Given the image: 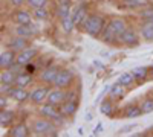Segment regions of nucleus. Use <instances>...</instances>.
<instances>
[{
    "instance_id": "f257e3e1",
    "label": "nucleus",
    "mask_w": 153,
    "mask_h": 137,
    "mask_svg": "<svg viewBox=\"0 0 153 137\" xmlns=\"http://www.w3.org/2000/svg\"><path fill=\"white\" fill-rule=\"evenodd\" d=\"M127 29V24L123 18H113L109 21V24H106V28L101 34L103 40L106 43H115L117 38H120V35Z\"/></svg>"
},
{
    "instance_id": "f03ea898",
    "label": "nucleus",
    "mask_w": 153,
    "mask_h": 137,
    "mask_svg": "<svg viewBox=\"0 0 153 137\" xmlns=\"http://www.w3.org/2000/svg\"><path fill=\"white\" fill-rule=\"evenodd\" d=\"M104 24H106V21H104L103 17H100V15H89L83 28H84V31H86L87 35H91V37H100L101 34H103L104 28H106Z\"/></svg>"
},
{
    "instance_id": "7ed1b4c3",
    "label": "nucleus",
    "mask_w": 153,
    "mask_h": 137,
    "mask_svg": "<svg viewBox=\"0 0 153 137\" xmlns=\"http://www.w3.org/2000/svg\"><path fill=\"white\" fill-rule=\"evenodd\" d=\"M71 82H72V72L66 70V69L60 70L58 75H57V78H55V81H54L57 89H66V87L71 85Z\"/></svg>"
},
{
    "instance_id": "20e7f679",
    "label": "nucleus",
    "mask_w": 153,
    "mask_h": 137,
    "mask_svg": "<svg viewBox=\"0 0 153 137\" xmlns=\"http://www.w3.org/2000/svg\"><path fill=\"white\" fill-rule=\"evenodd\" d=\"M55 107H57V105H52V104H49V102L45 104V105L40 108V114H42L43 117H48V119L61 122L63 113H61V111H58V110H55Z\"/></svg>"
},
{
    "instance_id": "39448f33",
    "label": "nucleus",
    "mask_w": 153,
    "mask_h": 137,
    "mask_svg": "<svg viewBox=\"0 0 153 137\" xmlns=\"http://www.w3.org/2000/svg\"><path fill=\"white\" fill-rule=\"evenodd\" d=\"M120 41L126 46H136L138 41H139V37L136 35L135 31L132 29H126L121 35H120Z\"/></svg>"
},
{
    "instance_id": "423d86ee",
    "label": "nucleus",
    "mask_w": 153,
    "mask_h": 137,
    "mask_svg": "<svg viewBox=\"0 0 153 137\" xmlns=\"http://www.w3.org/2000/svg\"><path fill=\"white\" fill-rule=\"evenodd\" d=\"M32 130H34V133H37V134H48V133L52 131V123L48 120V117H46V119H37V120L34 122Z\"/></svg>"
},
{
    "instance_id": "0eeeda50",
    "label": "nucleus",
    "mask_w": 153,
    "mask_h": 137,
    "mask_svg": "<svg viewBox=\"0 0 153 137\" xmlns=\"http://www.w3.org/2000/svg\"><path fill=\"white\" fill-rule=\"evenodd\" d=\"M66 97H68V95H66L65 92H63L61 89H57V90L49 92L46 101H48L49 104H52V105H58V104H61V102H65Z\"/></svg>"
},
{
    "instance_id": "6e6552de",
    "label": "nucleus",
    "mask_w": 153,
    "mask_h": 137,
    "mask_svg": "<svg viewBox=\"0 0 153 137\" xmlns=\"http://www.w3.org/2000/svg\"><path fill=\"white\" fill-rule=\"evenodd\" d=\"M35 55H37V49H23V51L17 55L16 61L20 63V64H23V66H26L28 63H31Z\"/></svg>"
},
{
    "instance_id": "1a4fd4ad",
    "label": "nucleus",
    "mask_w": 153,
    "mask_h": 137,
    "mask_svg": "<svg viewBox=\"0 0 153 137\" xmlns=\"http://www.w3.org/2000/svg\"><path fill=\"white\" fill-rule=\"evenodd\" d=\"M16 58L17 56L14 55V51H12V49H9V51H6V52H2V55H0V67L9 69L16 63Z\"/></svg>"
},
{
    "instance_id": "9d476101",
    "label": "nucleus",
    "mask_w": 153,
    "mask_h": 137,
    "mask_svg": "<svg viewBox=\"0 0 153 137\" xmlns=\"http://www.w3.org/2000/svg\"><path fill=\"white\" fill-rule=\"evenodd\" d=\"M48 95H49V90L46 89V87H38V89H35L29 97H31V101L34 104H43L45 99H48Z\"/></svg>"
},
{
    "instance_id": "9b49d317",
    "label": "nucleus",
    "mask_w": 153,
    "mask_h": 137,
    "mask_svg": "<svg viewBox=\"0 0 153 137\" xmlns=\"http://www.w3.org/2000/svg\"><path fill=\"white\" fill-rule=\"evenodd\" d=\"M8 96L12 97V99H14V101H17V102H23V101H26V99L29 97L28 92H25V90H23V87H17V85L14 87V89H11V90H9Z\"/></svg>"
},
{
    "instance_id": "f8f14e48",
    "label": "nucleus",
    "mask_w": 153,
    "mask_h": 137,
    "mask_svg": "<svg viewBox=\"0 0 153 137\" xmlns=\"http://www.w3.org/2000/svg\"><path fill=\"white\" fill-rule=\"evenodd\" d=\"M8 46H9V49H12L14 52H17V51H23V49H26L28 41H26V38H25V37L16 35V37H12V40L9 41Z\"/></svg>"
},
{
    "instance_id": "ddd939ff",
    "label": "nucleus",
    "mask_w": 153,
    "mask_h": 137,
    "mask_svg": "<svg viewBox=\"0 0 153 137\" xmlns=\"http://www.w3.org/2000/svg\"><path fill=\"white\" fill-rule=\"evenodd\" d=\"M58 72H60V70H58L57 67H48V69H45V70L42 72L40 78H42V81H43V82L54 84V81H55V78H57Z\"/></svg>"
},
{
    "instance_id": "4468645a",
    "label": "nucleus",
    "mask_w": 153,
    "mask_h": 137,
    "mask_svg": "<svg viewBox=\"0 0 153 137\" xmlns=\"http://www.w3.org/2000/svg\"><path fill=\"white\" fill-rule=\"evenodd\" d=\"M87 17H89V15L86 14V8L81 5V6H78V8L75 9L74 15H72V20H74L75 24H81V26H84V23H86Z\"/></svg>"
},
{
    "instance_id": "2eb2a0df",
    "label": "nucleus",
    "mask_w": 153,
    "mask_h": 137,
    "mask_svg": "<svg viewBox=\"0 0 153 137\" xmlns=\"http://www.w3.org/2000/svg\"><path fill=\"white\" fill-rule=\"evenodd\" d=\"M32 82V73H28V72H22V73H17L16 76V81L14 84L17 87H26Z\"/></svg>"
},
{
    "instance_id": "dca6fc26",
    "label": "nucleus",
    "mask_w": 153,
    "mask_h": 137,
    "mask_svg": "<svg viewBox=\"0 0 153 137\" xmlns=\"http://www.w3.org/2000/svg\"><path fill=\"white\" fill-rule=\"evenodd\" d=\"M14 20L17 24H29L31 23V14L28 11H17L14 14Z\"/></svg>"
},
{
    "instance_id": "f3484780",
    "label": "nucleus",
    "mask_w": 153,
    "mask_h": 137,
    "mask_svg": "<svg viewBox=\"0 0 153 137\" xmlns=\"http://www.w3.org/2000/svg\"><path fill=\"white\" fill-rule=\"evenodd\" d=\"M126 89H127V87H124V85H121L120 82H117V84L110 85L109 92H110V96H112V97H115V99H121V97L124 96V93H126Z\"/></svg>"
},
{
    "instance_id": "a211bd4d",
    "label": "nucleus",
    "mask_w": 153,
    "mask_h": 137,
    "mask_svg": "<svg viewBox=\"0 0 153 137\" xmlns=\"http://www.w3.org/2000/svg\"><path fill=\"white\" fill-rule=\"evenodd\" d=\"M141 35L146 41H153V23L146 21L141 28Z\"/></svg>"
},
{
    "instance_id": "6ab92c4d",
    "label": "nucleus",
    "mask_w": 153,
    "mask_h": 137,
    "mask_svg": "<svg viewBox=\"0 0 153 137\" xmlns=\"http://www.w3.org/2000/svg\"><path fill=\"white\" fill-rule=\"evenodd\" d=\"M76 108H78V102L76 101H68V104L63 105L61 113H63V116H74L76 113Z\"/></svg>"
},
{
    "instance_id": "aec40b11",
    "label": "nucleus",
    "mask_w": 153,
    "mask_h": 137,
    "mask_svg": "<svg viewBox=\"0 0 153 137\" xmlns=\"http://www.w3.org/2000/svg\"><path fill=\"white\" fill-rule=\"evenodd\" d=\"M58 15L61 20L71 17V2L69 0H61V3L58 6Z\"/></svg>"
},
{
    "instance_id": "412c9836",
    "label": "nucleus",
    "mask_w": 153,
    "mask_h": 137,
    "mask_svg": "<svg viewBox=\"0 0 153 137\" xmlns=\"http://www.w3.org/2000/svg\"><path fill=\"white\" fill-rule=\"evenodd\" d=\"M35 31L31 28V24H19V26L16 28V35H20V37H31Z\"/></svg>"
},
{
    "instance_id": "4be33fe9",
    "label": "nucleus",
    "mask_w": 153,
    "mask_h": 137,
    "mask_svg": "<svg viewBox=\"0 0 153 137\" xmlns=\"http://www.w3.org/2000/svg\"><path fill=\"white\" fill-rule=\"evenodd\" d=\"M11 136H14V137H26V136H29V131H28V128H26L25 123H19V125H16L14 128L11 130Z\"/></svg>"
},
{
    "instance_id": "5701e85b",
    "label": "nucleus",
    "mask_w": 153,
    "mask_h": 137,
    "mask_svg": "<svg viewBox=\"0 0 153 137\" xmlns=\"http://www.w3.org/2000/svg\"><path fill=\"white\" fill-rule=\"evenodd\" d=\"M0 81L5 82V84H14V81H16L14 72L11 69H3L2 73H0Z\"/></svg>"
},
{
    "instance_id": "b1692460",
    "label": "nucleus",
    "mask_w": 153,
    "mask_h": 137,
    "mask_svg": "<svg viewBox=\"0 0 153 137\" xmlns=\"http://www.w3.org/2000/svg\"><path fill=\"white\" fill-rule=\"evenodd\" d=\"M135 81V76H133V73L132 72H126L123 75H120V78H118V82L124 87H130Z\"/></svg>"
},
{
    "instance_id": "393cba45",
    "label": "nucleus",
    "mask_w": 153,
    "mask_h": 137,
    "mask_svg": "<svg viewBox=\"0 0 153 137\" xmlns=\"http://www.w3.org/2000/svg\"><path fill=\"white\" fill-rule=\"evenodd\" d=\"M132 73H133V76H135V81L141 82V81H144V79L147 78L149 69H147V67H136V69L132 70Z\"/></svg>"
},
{
    "instance_id": "a878e982",
    "label": "nucleus",
    "mask_w": 153,
    "mask_h": 137,
    "mask_svg": "<svg viewBox=\"0 0 153 137\" xmlns=\"http://www.w3.org/2000/svg\"><path fill=\"white\" fill-rule=\"evenodd\" d=\"M141 114H143V110H141V107L132 105V107H127V108H126V117H129V119L139 117Z\"/></svg>"
},
{
    "instance_id": "bb28decb",
    "label": "nucleus",
    "mask_w": 153,
    "mask_h": 137,
    "mask_svg": "<svg viewBox=\"0 0 153 137\" xmlns=\"http://www.w3.org/2000/svg\"><path fill=\"white\" fill-rule=\"evenodd\" d=\"M112 110H113V105H112V102L109 101V99H106V101L101 102V105H100V113L101 114L110 116L112 114Z\"/></svg>"
},
{
    "instance_id": "cd10ccee",
    "label": "nucleus",
    "mask_w": 153,
    "mask_h": 137,
    "mask_svg": "<svg viewBox=\"0 0 153 137\" xmlns=\"http://www.w3.org/2000/svg\"><path fill=\"white\" fill-rule=\"evenodd\" d=\"M11 120H12V113L5 110V108H2V111H0V122H2V125H6Z\"/></svg>"
},
{
    "instance_id": "c85d7f7f",
    "label": "nucleus",
    "mask_w": 153,
    "mask_h": 137,
    "mask_svg": "<svg viewBox=\"0 0 153 137\" xmlns=\"http://www.w3.org/2000/svg\"><path fill=\"white\" fill-rule=\"evenodd\" d=\"M34 17L38 18V20H46V18L49 17V12H48L46 8H37V9L34 11Z\"/></svg>"
},
{
    "instance_id": "c756f323",
    "label": "nucleus",
    "mask_w": 153,
    "mask_h": 137,
    "mask_svg": "<svg viewBox=\"0 0 153 137\" xmlns=\"http://www.w3.org/2000/svg\"><path fill=\"white\" fill-rule=\"evenodd\" d=\"M141 110H143L144 114L152 113L153 111V99H146V101L143 102V105H141Z\"/></svg>"
},
{
    "instance_id": "7c9ffc66",
    "label": "nucleus",
    "mask_w": 153,
    "mask_h": 137,
    "mask_svg": "<svg viewBox=\"0 0 153 137\" xmlns=\"http://www.w3.org/2000/svg\"><path fill=\"white\" fill-rule=\"evenodd\" d=\"M61 24H63V29H65L66 32H71V31L74 29V26H75V23H74V20H72L71 17L63 18V20H61Z\"/></svg>"
},
{
    "instance_id": "2f4dec72",
    "label": "nucleus",
    "mask_w": 153,
    "mask_h": 137,
    "mask_svg": "<svg viewBox=\"0 0 153 137\" xmlns=\"http://www.w3.org/2000/svg\"><path fill=\"white\" fill-rule=\"evenodd\" d=\"M26 3H28L31 8L37 9V8H45L46 3H48V0H26Z\"/></svg>"
},
{
    "instance_id": "473e14b6",
    "label": "nucleus",
    "mask_w": 153,
    "mask_h": 137,
    "mask_svg": "<svg viewBox=\"0 0 153 137\" xmlns=\"http://www.w3.org/2000/svg\"><path fill=\"white\" fill-rule=\"evenodd\" d=\"M141 17L147 21V20H152L153 18V9H144L141 11Z\"/></svg>"
},
{
    "instance_id": "72a5a7b5",
    "label": "nucleus",
    "mask_w": 153,
    "mask_h": 137,
    "mask_svg": "<svg viewBox=\"0 0 153 137\" xmlns=\"http://www.w3.org/2000/svg\"><path fill=\"white\" fill-rule=\"evenodd\" d=\"M11 84H5V82H2V85H0V92H2V95H8L9 93V90H11V87H9Z\"/></svg>"
},
{
    "instance_id": "f704fd0d",
    "label": "nucleus",
    "mask_w": 153,
    "mask_h": 137,
    "mask_svg": "<svg viewBox=\"0 0 153 137\" xmlns=\"http://www.w3.org/2000/svg\"><path fill=\"white\" fill-rule=\"evenodd\" d=\"M34 70H35V67H34V66H32L31 63H28L26 66H25V72H28V73H32Z\"/></svg>"
},
{
    "instance_id": "c9c22d12",
    "label": "nucleus",
    "mask_w": 153,
    "mask_h": 137,
    "mask_svg": "<svg viewBox=\"0 0 153 137\" xmlns=\"http://www.w3.org/2000/svg\"><path fill=\"white\" fill-rule=\"evenodd\" d=\"M6 104H8L6 97H5V96H2V97H0V107H2V108H5V107H6Z\"/></svg>"
},
{
    "instance_id": "e433bc0d",
    "label": "nucleus",
    "mask_w": 153,
    "mask_h": 137,
    "mask_svg": "<svg viewBox=\"0 0 153 137\" xmlns=\"http://www.w3.org/2000/svg\"><path fill=\"white\" fill-rule=\"evenodd\" d=\"M11 3L16 5V6H20L22 3H25V0H11Z\"/></svg>"
},
{
    "instance_id": "4c0bfd02",
    "label": "nucleus",
    "mask_w": 153,
    "mask_h": 137,
    "mask_svg": "<svg viewBox=\"0 0 153 137\" xmlns=\"http://www.w3.org/2000/svg\"><path fill=\"white\" fill-rule=\"evenodd\" d=\"M133 127H135V125H129V127H124V128H121V130H120V133H126V131H130V130H132Z\"/></svg>"
},
{
    "instance_id": "58836bf2",
    "label": "nucleus",
    "mask_w": 153,
    "mask_h": 137,
    "mask_svg": "<svg viewBox=\"0 0 153 137\" xmlns=\"http://www.w3.org/2000/svg\"><path fill=\"white\" fill-rule=\"evenodd\" d=\"M101 130H103V125H101V123H98V125H97V128H95V131H94V134L97 136V134H98Z\"/></svg>"
}]
</instances>
